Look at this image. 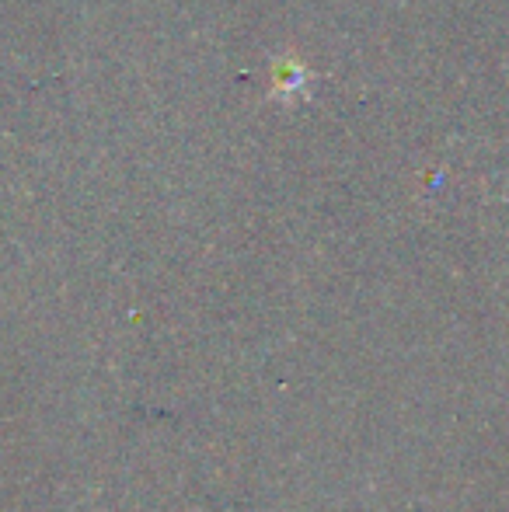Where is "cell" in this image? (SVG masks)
Returning <instances> with one entry per match:
<instances>
[{
  "label": "cell",
  "instance_id": "obj_1",
  "mask_svg": "<svg viewBox=\"0 0 509 512\" xmlns=\"http://www.w3.org/2000/svg\"><path fill=\"white\" fill-rule=\"evenodd\" d=\"M307 81H311V74H307V67L297 56H283V60H276V67H272V95L276 98L300 95V91L307 88Z\"/></svg>",
  "mask_w": 509,
  "mask_h": 512
}]
</instances>
